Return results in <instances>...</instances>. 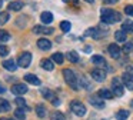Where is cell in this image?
I'll return each instance as SVG.
<instances>
[{
	"mask_svg": "<svg viewBox=\"0 0 133 120\" xmlns=\"http://www.w3.org/2000/svg\"><path fill=\"white\" fill-rule=\"evenodd\" d=\"M84 2H87V3H93L95 0H84Z\"/></svg>",
	"mask_w": 133,
	"mask_h": 120,
	"instance_id": "b9f144b4",
	"label": "cell"
},
{
	"mask_svg": "<svg viewBox=\"0 0 133 120\" xmlns=\"http://www.w3.org/2000/svg\"><path fill=\"white\" fill-rule=\"evenodd\" d=\"M64 2H69V3H70V2H73V3H76L77 0H64Z\"/></svg>",
	"mask_w": 133,
	"mask_h": 120,
	"instance_id": "60d3db41",
	"label": "cell"
},
{
	"mask_svg": "<svg viewBox=\"0 0 133 120\" xmlns=\"http://www.w3.org/2000/svg\"><path fill=\"white\" fill-rule=\"evenodd\" d=\"M4 91H6V89H4V87H3V86L0 84V93H4Z\"/></svg>",
	"mask_w": 133,
	"mask_h": 120,
	"instance_id": "ab89813d",
	"label": "cell"
},
{
	"mask_svg": "<svg viewBox=\"0 0 133 120\" xmlns=\"http://www.w3.org/2000/svg\"><path fill=\"white\" fill-rule=\"evenodd\" d=\"M100 14H102V22L107 23V24L117 23V22H120V19H122V14L116 10H112V9H102Z\"/></svg>",
	"mask_w": 133,
	"mask_h": 120,
	"instance_id": "6da1fadb",
	"label": "cell"
},
{
	"mask_svg": "<svg viewBox=\"0 0 133 120\" xmlns=\"http://www.w3.org/2000/svg\"><path fill=\"white\" fill-rule=\"evenodd\" d=\"M15 102H16V104H17L19 107H24V109L27 110V107H26V100H24V99H22L20 96H17V97H16V100H15Z\"/></svg>",
	"mask_w": 133,
	"mask_h": 120,
	"instance_id": "1f68e13d",
	"label": "cell"
},
{
	"mask_svg": "<svg viewBox=\"0 0 133 120\" xmlns=\"http://www.w3.org/2000/svg\"><path fill=\"white\" fill-rule=\"evenodd\" d=\"M0 120H12V119H0Z\"/></svg>",
	"mask_w": 133,
	"mask_h": 120,
	"instance_id": "ee69618b",
	"label": "cell"
},
{
	"mask_svg": "<svg viewBox=\"0 0 133 120\" xmlns=\"http://www.w3.org/2000/svg\"><path fill=\"white\" fill-rule=\"evenodd\" d=\"M40 20L44 24H50V23L53 22V14L50 13V11H43V13L40 14Z\"/></svg>",
	"mask_w": 133,
	"mask_h": 120,
	"instance_id": "9a60e30c",
	"label": "cell"
},
{
	"mask_svg": "<svg viewBox=\"0 0 133 120\" xmlns=\"http://www.w3.org/2000/svg\"><path fill=\"white\" fill-rule=\"evenodd\" d=\"M24 80H26L27 83H30V84H35V86H40V79H39L37 76H35V74H26L24 76Z\"/></svg>",
	"mask_w": 133,
	"mask_h": 120,
	"instance_id": "4fadbf2b",
	"label": "cell"
},
{
	"mask_svg": "<svg viewBox=\"0 0 133 120\" xmlns=\"http://www.w3.org/2000/svg\"><path fill=\"white\" fill-rule=\"evenodd\" d=\"M122 80H123L124 87H127L129 90H133V74H130L126 71V73L122 76Z\"/></svg>",
	"mask_w": 133,
	"mask_h": 120,
	"instance_id": "8fae6325",
	"label": "cell"
},
{
	"mask_svg": "<svg viewBox=\"0 0 133 120\" xmlns=\"http://www.w3.org/2000/svg\"><path fill=\"white\" fill-rule=\"evenodd\" d=\"M115 39L116 42H126V31L122 29V30H117L115 33Z\"/></svg>",
	"mask_w": 133,
	"mask_h": 120,
	"instance_id": "ffe728a7",
	"label": "cell"
},
{
	"mask_svg": "<svg viewBox=\"0 0 133 120\" xmlns=\"http://www.w3.org/2000/svg\"><path fill=\"white\" fill-rule=\"evenodd\" d=\"M92 79L95 80V82H104V79H106V71L102 70V69H95V70L92 71Z\"/></svg>",
	"mask_w": 133,
	"mask_h": 120,
	"instance_id": "52a82bcc",
	"label": "cell"
},
{
	"mask_svg": "<svg viewBox=\"0 0 133 120\" xmlns=\"http://www.w3.org/2000/svg\"><path fill=\"white\" fill-rule=\"evenodd\" d=\"M130 106H132V107H133V100H132V103H130Z\"/></svg>",
	"mask_w": 133,
	"mask_h": 120,
	"instance_id": "f6af8a7d",
	"label": "cell"
},
{
	"mask_svg": "<svg viewBox=\"0 0 133 120\" xmlns=\"http://www.w3.org/2000/svg\"><path fill=\"white\" fill-rule=\"evenodd\" d=\"M22 7H23V3H22L20 0H16V2H10L7 9H9V10H13V11H19Z\"/></svg>",
	"mask_w": 133,
	"mask_h": 120,
	"instance_id": "ac0fdd59",
	"label": "cell"
},
{
	"mask_svg": "<svg viewBox=\"0 0 133 120\" xmlns=\"http://www.w3.org/2000/svg\"><path fill=\"white\" fill-rule=\"evenodd\" d=\"M126 71H127V73H130V74H133V64H129V66H127Z\"/></svg>",
	"mask_w": 133,
	"mask_h": 120,
	"instance_id": "8d00e7d4",
	"label": "cell"
},
{
	"mask_svg": "<svg viewBox=\"0 0 133 120\" xmlns=\"http://www.w3.org/2000/svg\"><path fill=\"white\" fill-rule=\"evenodd\" d=\"M104 3H107V4H112V3H117L119 0H103Z\"/></svg>",
	"mask_w": 133,
	"mask_h": 120,
	"instance_id": "f35d334b",
	"label": "cell"
},
{
	"mask_svg": "<svg viewBox=\"0 0 133 120\" xmlns=\"http://www.w3.org/2000/svg\"><path fill=\"white\" fill-rule=\"evenodd\" d=\"M107 51H109L110 57H113V59H119L120 57V47H119L117 44H115V43H112V44H109V47H107Z\"/></svg>",
	"mask_w": 133,
	"mask_h": 120,
	"instance_id": "9c48e42d",
	"label": "cell"
},
{
	"mask_svg": "<svg viewBox=\"0 0 133 120\" xmlns=\"http://www.w3.org/2000/svg\"><path fill=\"white\" fill-rule=\"evenodd\" d=\"M52 103H53V106H60V100H59V99L56 100V97L52 100Z\"/></svg>",
	"mask_w": 133,
	"mask_h": 120,
	"instance_id": "74e56055",
	"label": "cell"
},
{
	"mask_svg": "<svg viewBox=\"0 0 133 120\" xmlns=\"http://www.w3.org/2000/svg\"><path fill=\"white\" fill-rule=\"evenodd\" d=\"M112 91H113V94L117 96V97H122V96H123V93H124L123 84H122L120 80L116 79V77L112 80Z\"/></svg>",
	"mask_w": 133,
	"mask_h": 120,
	"instance_id": "5b68a950",
	"label": "cell"
},
{
	"mask_svg": "<svg viewBox=\"0 0 133 120\" xmlns=\"http://www.w3.org/2000/svg\"><path fill=\"white\" fill-rule=\"evenodd\" d=\"M124 13H126L127 16H133V4H127L126 7H124Z\"/></svg>",
	"mask_w": 133,
	"mask_h": 120,
	"instance_id": "e575fe53",
	"label": "cell"
},
{
	"mask_svg": "<svg viewBox=\"0 0 133 120\" xmlns=\"http://www.w3.org/2000/svg\"><path fill=\"white\" fill-rule=\"evenodd\" d=\"M37 47L42 50H50L52 49V42L49 39H39L37 40Z\"/></svg>",
	"mask_w": 133,
	"mask_h": 120,
	"instance_id": "7c38bea8",
	"label": "cell"
},
{
	"mask_svg": "<svg viewBox=\"0 0 133 120\" xmlns=\"http://www.w3.org/2000/svg\"><path fill=\"white\" fill-rule=\"evenodd\" d=\"M7 22H9V13L7 11H2L0 13V24H4Z\"/></svg>",
	"mask_w": 133,
	"mask_h": 120,
	"instance_id": "4dcf8cb0",
	"label": "cell"
},
{
	"mask_svg": "<svg viewBox=\"0 0 133 120\" xmlns=\"http://www.w3.org/2000/svg\"><path fill=\"white\" fill-rule=\"evenodd\" d=\"M63 76L66 83L73 89V90H79V76H76V73L72 70V69H64L63 70Z\"/></svg>",
	"mask_w": 133,
	"mask_h": 120,
	"instance_id": "7a4b0ae2",
	"label": "cell"
},
{
	"mask_svg": "<svg viewBox=\"0 0 133 120\" xmlns=\"http://www.w3.org/2000/svg\"><path fill=\"white\" fill-rule=\"evenodd\" d=\"M129 110H119L117 113H116V119L117 120H126L127 117H129Z\"/></svg>",
	"mask_w": 133,
	"mask_h": 120,
	"instance_id": "603a6c76",
	"label": "cell"
},
{
	"mask_svg": "<svg viewBox=\"0 0 133 120\" xmlns=\"http://www.w3.org/2000/svg\"><path fill=\"white\" fill-rule=\"evenodd\" d=\"M92 62L95 63L96 66H100V67H107V63L104 60L103 56H93L92 57Z\"/></svg>",
	"mask_w": 133,
	"mask_h": 120,
	"instance_id": "e0dca14e",
	"label": "cell"
},
{
	"mask_svg": "<svg viewBox=\"0 0 133 120\" xmlns=\"http://www.w3.org/2000/svg\"><path fill=\"white\" fill-rule=\"evenodd\" d=\"M70 109H72V111L79 117H83L84 114H86V107H84V104L80 103L79 100H73V102L70 103Z\"/></svg>",
	"mask_w": 133,
	"mask_h": 120,
	"instance_id": "3957f363",
	"label": "cell"
},
{
	"mask_svg": "<svg viewBox=\"0 0 133 120\" xmlns=\"http://www.w3.org/2000/svg\"><path fill=\"white\" fill-rule=\"evenodd\" d=\"M40 63H42V67H43L44 70H47V71H52L53 69H55L53 62H52V60H49V59H43Z\"/></svg>",
	"mask_w": 133,
	"mask_h": 120,
	"instance_id": "d6986e66",
	"label": "cell"
},
{
	"mask_svg": "<svg viewBox=\"0 0 133 120\" xmlns=\"http://www.w3.org/2000/svg\"><path fill=\"white\" fill-rule=\"evenodd\" d=\"M70 27H72V24H70L69 22H62L60 23V29L64 31V33H67V31L70 30Z\"/></svg>",
	"mask_w": 133,
	"mask_h": 120,
	"instance_id": "d6a6232c",
	"label": "cell"
},
{
	"mask_svg": "<svg viewBox=\"0 0 133 120\" xmlns=\"http://www.w3.org/2000/svg\"><path fill=\"white\" fill-rule=\"evenodd\" d=\"M66 57H67V60H69V62H72V63H77L79 62V54L76 53L75 50L69 51V53L66 54Z\"/></svg>",
	"mask_w": 133,
	"mask_h": 120,
	"instance_id": "7402d4cb",
	"label": "cell"
},
{
	"mask_svg": "<svg viewBox=\"0 0 133 120\" xmlns=\"http://www.w3.org/2000/svg\"><path fill=\"white\" fill-rule=\"evenodd\" d=\"M2 64H3V67L6 69V70H9V71H15L16 69H17V64H16V63L13 62L12 59H9V60H4V62L2 63Z\"/></svg>",
	"mask_w": 133,
	"mask_h": 120,
	"instance_id": "2e32d148",
	"label": "cell"
},
{
	"mask_svg": "<svg viewBox=\"0 0 133 120\" xmlns=\"http://www.w3.org/2000/svg\"><path fill=\"white\" fill-rule=\"evenodd\" d=\"M89 103L93 106V107H96V109H103L104 107V102H103V99H102L100 96H92L89 99Z\"/></svg>",
	"mask_w": 133,
	"mask_h": 120,
	"instance_id": "ba28073f",
	"label": "cell"
},
{
	"mask_svg": "<svg viewBox=\"0 0 133 120\" xmlns=\"http://www.w3.org/2000/svg\"><path fill=\"white\" fill-rule=\"evenodd\" d=\"M52 60L55 63H57V64H62V63H63V60H64V57H63V54H62V53H55L52 56Z\"/></svg>",
	"mask_w": 133,
	"mask_h": 120,
	"instance_id": "f1b7e54d",
	"label": "cell"
},
{
	"mask_svg": "<svg viewBox=\"0 0 133 120\" xmlns=\"http://www.w3.org/2000/svg\"><path fill=\"white\" fill-rule=\"evenodd\" d=\"M9 54V49L6 47L4 44H0V57H4Z\"/></svg>",
	"mask_w": 133,
	"mask_h": 120,
	"instance_id": "836d02e7",
	"label": "cell"
},
{
	"mask_svg": "<svg viewBox=\"0 0 133 120\" xmlns=\"http://www.w3.org/2000/svg\"><path fill=\"white\" fill-rule=\"evenodd\" d=\"M15 117H16V119H19V120H24V119H26V114H24L23 109H22V107L16 109V110H15Z\"/></svg>",
	"mask_w": 133,
	"mask_h": 120,
	"instance_id": "4316f807",
	"label": "cell"
},
{
	"mask_svg": "<svg viewBox=\"0 0 133 120\" xmlns=\"http://www.w3.org/2000/svg\"><path fill=\"white\" fill-rule=\"evenodd\" d=\"M36 113H37V116L40 117V119H43V117L46 116V107H44L43 104H37L36 106Z\"/></svg>",
	"mask_w": 133,
	"mask_h": 120,
	"instance_id": "cb8c5ba5",
	"label": "cell"
},
{
	"mask_svg": "<svg viewBox=\"0 0 133 120\" xmlns=\"http://www.w3.org/2000/svg\"><path fill=\"white\" fill-rule=\"evenodd\" d=\"M2 3H3V0H0V7H2Z\"/></svg>",
	"mask_w": 133,
	"mask_h": 120,
	"instance_id": "7bdbcfd3",
	"label": "cell"
},
{
	"mask_svg": "<svg viewBox=\"0 0 133 120\" xmlns=\"http://www.w3.org/2000/svg\"><path fill=\"white\" fill-rule=\"evenodd\" d=\"M9 110H10L9 102H6L4 99H0V111H9Z\"/></svg>",
	"mask_w": 133,
	"mask_h": 120,
	"instance_id": "83f0119b",
	"label": "cell"
},
{
	"mask_svg": "<svg viewBox=\"0 0 133 120\" xmlns=\"http://www.w3.org/2000/svg\"><path fill=\"white\" fill-rule=\"evenodd\" d=\"M50 120H66V117H64L63 113H60V111H53L52 116H50Z\"/></svg>",
	"mask_w": 133,
	"mask_h": 120,
	"instance_id": "d4e9b609",
	"label": "cell"
},
{
	"mask_svg": "<svg viewBox=\"0 0 133 120\" xmlns=\"http://www.w3.org/2000/svg\"><path fill=\"white\" fill-rule=\"evenodd\" d=\"M12 93L16 96H23L24 93H27V86L23 83H16L12 86Z\"/></svg>",
	"mask_w": 133,
	"mask_h": 120,
	"instance_id": "8992f818",
	"label": "cell"
},
{
	"mask_svg": "<svg viewBox=\"0 0 133 120\" xmlns=\"http://www.w3.org/2000/svg\"><path fill=\"white\" fill-rule=\"evenodd\" d=\"M30 63H32V53H30V51H23V53L19 56L17 64L20 66V67L26 69L30 66Z\"/></svg>",
	"mask_w": 133,
	"mask_h": 120,
	"instance_id": "277c9868",
	"label": "cell"
},
{
	"mask_svg": "<svg viewBox=\"0 0 133 120\" xmlns=\"http://www.w3.org/2000/svg\"><path fill=\"white\" fill-rule=\"evenodd\" d=\"M99 96L102 97V99H106V100H110V99H113V96H115V94H113V91H110L109 89H100V90H99Z\"/></svg>",
	"mask_w": 133,
	"mask_h": 120,
	"instance_id": "5bb4252c",
	"label": "cell"
},
{
	"mask_svg": "<svg viewBox=\"0 0 133 120\" xmlns=\"http://www.w3.org/2000/svg\"><path fill=\"white\" fill-rule=\"evenodd\" d=\"M55 29L46 27V26H35L33 27V33L35 34H52Z\"/></svg>",
	"mask_w": 133,
	"mask_h": 120,
	"instance_id": "30bf717a",
	"label": "cell"
},
{
	"mask_svg": "<svg viewBox=\"0 0 133 120\" xmlns=\"http://www.w3.org/2000/svg\"><path fill=\"white\" fill-rule=\"evenodd\" d=\"M122 29H123L126 33H132V31H133V22H132V20H126V22H123Z\"/></svg>",
	"mask_w": 133,
	"mask_h": 120,
	"instance_id": "44dd1931",
	"label": "cell"
},
{
	"mask_svg": "<svg viewBox=\"0 0 133 120\" xmlns=\"http://www.w3.org/2000/svg\"><path fill=\"white\" fill-rule=\"evenodd\" d=\"M42 94H43L46 99H49V100H53L55 99V93H53L52 90H49V89H42Z\"/></svg>",
	"mask_w": 133,
	"mask_h": 120,
	"instance_id": "484cf974",
	"label": "cell"
},
{
	"mask_svg": "<svg viewBox=\"0 0 133 120\" xmlns=\"http://www.w3.org/2000/svg\"><path fill=\"white\" fill-rule=\"evenodd\" d=\"M10 40V34L6 30H0V42H9Z\"/></svg>",
	"mask_w": 133,
	"mask_h": 120,
	"instance_id": "f546056e",
	"label": "cell"
},
{
	"mask_svg": "<svg viewBox=\"0 0 133 120\" xmlns=\"http://www.w3.org/2000/svg\"><path fill=\"white\" fill-rule=\"evenodd\" d=\"M132 49H133V44H132V43H130V42H129V43L124 42V46H123V51H124V53H129Z\"/></svg>",
	"mask_w": 133,
	"mask_h": 120,
	"instance_id": "d590c367",
	"label": "cell"
}]
</instances>
